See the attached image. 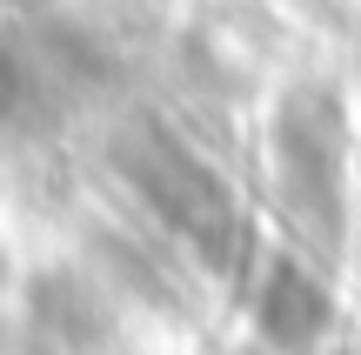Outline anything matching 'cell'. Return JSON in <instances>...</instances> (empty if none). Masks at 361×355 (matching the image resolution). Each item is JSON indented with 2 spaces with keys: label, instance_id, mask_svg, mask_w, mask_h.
I'll return each instance as SVG.
<instances>
[{
  "label": "cell",
  "instance_id": "1",
  "mask_svg": "<svg viewBox=\"0 0 361 355\" xmlns=\"http://www.w3.org/2000/svg\"><path fill=\"white\" fill-rule=\"evenodd\" d=\"M114 168L128 174V188L188 241V248H201L207 262H234V248H241L234 195L221 188V174L207 168L180 134H168L161 121H134L114 141Z\"/></svg>",
  "mask_w": 361,
  "mask_h": 355
},
{
  "label": "cell",
  "instance_id": "2",
  "mask_svg": "<svg viewBox=\"0 0 361 355\" xmlns=\"http://www.w3.org/2000/svg\"><path fill=\"white\" fill-rule=\"evenodd\" d=\"M274 174L295 208L322 241L341 235V107L328 88H295L274 114Z\"/></svg>",
  "mask_w": 361,
  "mask_h": 355
},
{
  "label": "cell",
  "instance_id": "3",
  "mask_svg": "<svg viewBox=\"0 0 361 355\" xmlns=\"http://www.w3.org/2000/svg\"><path fill=\"white\" fill-rule=\"evenodd\" d=\"M255 322H261V335H268L274 349L301 355V349L322 342V329H328V289L295 255H281V262H268V275H261V289H255Z\"/></svg>",
  "mask_w": 361,
  "mask_h": 355
},
{
  "label": "cell",
  "instance_id": "4",
  "mask_svg": "<svg viewBox=\"0 0 361 355\" xmlns=\"http://www.w3.org/2000/svg\"><path fill=\"white\" fill-rule=\"evenodd\" d=\"M34 315H40V335H47L61 355H87L94 342H101V329H107L101 302H94L74 275L40 282V289H34Z\"/></svg>",
  "mask_w": 361,
  "mask_h": 355
},
{
  "label": "cell",
  "instance_id": "5",
  "mask_svg": "<svg viewBox=\"0 0 361 355\" xmlns=\"http://www.w3.org/2000/svg\"><path fill=\"white\" fill-rule=\"evenodd\" d=\"M47 101V80H40V54L34 40L0 34V121H20Z\"/></svg>",
  "mask_w": 361,
  "mask_h": 355
},
{
  "label": "cell",
  "instance_id": "6",
  "mask_svg": "<svg viewBox=\"0 0 361 355\" xmlns=\"http://www.w3.org/2000/svg\"><path fill=\"white\" fill-rule=\"evenodd\" d=\"M13 7H47V0H13Z\"/></svg>",
  "mask_w": 361,
  "mask_h": 355
}]
</instances>
